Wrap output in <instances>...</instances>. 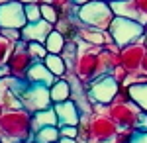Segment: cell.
<instances>
[{"label":"cell","mask_w":147,"mask_h":143,"mask_svg":"<svg viewBox=\"0 0 147 143\" xmlns=\"http://www.w3.org/2000/svg\"><path fill=\"white\" fill-rule=\"evenodd\" d=\"M6 82L10 90L22 100L24 108L30 110L32 114L37 110H45L49 106H53V100H51V94H49V86L45 84H37V82H30L28 78H18L8 75L6 77Z\"/></svg>","instance_id":"1"},{"label":"cell","mask_w":147,"mask_h":143,"mask_svg":"<svg viewBox=\"0 0 147 143\" xmlns=\"http://www.w3.org/2000/svg\"><path fill=\"white\" fill-rule=\"evenodd\" d=\"M34 133L32 130V112L26 108L2 110L0 114V141L16 143L26 141Z\"/></svg>","instance_id":"2"},{"label":"cell","mask_w":147,"mask_h":143,"mask_svg":"<svg viewBox=\"0 0 147 143\" xmlns=\"http://www.w3.org/2000/svg\"><path fill=\"white\" fill-rule=\"evenodd\" d=\"M77 18L84 26L98 28V30H108L114 20V12L108 0H92V2H86V4L79 6Z\"/></svg>","instance_id":"3"},{"label":"cell","mask_w":147,"mask_h":143,"mask_svg":"<svg viewBox=\"0 0 147 143\" xmlns=\"http://www.w3.org/2000/svg\"><path fill=\"white\" fill-rule=\"evenodd\" d=\"M77 77L88 86V82L94 80L98 75H104V65H102V57H100V49L96 45L86 47V49H79L77 55V63H75V71Z\"/></svg>","instance_id":"4"},{"label":"cell","mask_w":147,"mask_h":143,"mask_svg":"<svg viewBox=\"0 0 147 143\" xmlns=\"http://www.w3.org/2000/svg\"><path fill=\"white\" fill-rule=\"evenodd\" d=\"M88 100L92 104H112L120 88H122V82L114 77L112 73H104V75H98V77L88 82Z\"/></svg>","instance_id":"5"},{"label":"cell","mask_w":147,"mask_h":143,"mask_svg":"<svg viewBox=\"0 0 147 143\" xmlns=\"http://www.w3.org/2000/svg\"><path fill=\"white\" fill-rule=\"evenodd\" d=\"M108 32H110L114 43L118 45V47H125V45H129V43H136L137 39L145 33V26L141 22H137V20L114 16Z\"/></svg>","instance_id":"6"},{"label":"cell","mask_w":147,"mask_h":143,"mask_svg":"<svg viewBox=\"0 0 147 143\" xmlns=\"http://www.w3.org/2000/svg\"><path fill=\"white\" fill-rule=\"evenodd\" d=\"M118 132H120V125L108 114L92 112L90 120H88V135H90V139H94L98 143H114Z\"/></svg>","instance_id":"7"},{"label":"cell","mask_w":147,"mask_h":143,"mask_svg":"<svg viewBox=\"0 0 147 143\" xmlns=\"http://www.w3.org/2000/svg\"><path fill=\"white\" fill-rule=\"evenodd\" d=\"M106 114H108L120 127H134V130H136L137 120H139V114H141V108L137 106L134 100L112 102V104H108Z\"/></svg>","instance_id":"8"},{"label":"cell","mask_w":147,"mask_h":143,"mask_svg":"<svg viewBox=\"0 0 147 143\" xmlns=\"http://www.w3.org/2000/svg\"><path fill=\"white\" fill-rule=\"evenodd\" d=\"M34 65V57L30 55L28 51V41L26 39H20L18 43L14 45V51H12L10 59H8V69H10L12 77L18 78H26L30 67Z\"/></svg>","instance_id":"9"},{"label":"cell","mask_w":147,"mask_h":143,"mask_svg":"<svg viewBox=\"0 0 147 143\" xmlns=\"http://www.w3.org/2000/svg\"><path fill=\"white\" fill-rule=\"evenodd\" d=\"M28 24L26 6L20 0H12L6 4H0V28H16L22 30Z\"/></svg>","instance_id":"10"},{"label":"cell","mask_w":147,"mask_h":143,"mask_svg":"<svg viewBox=\"0 0 147 143\" xmlns=\"http://www.w3.org/2000/svg\"><path fill=\"white\" fill-rule=\"evenodd\" d=\"M145 55H147V45L139 43V41L129 43L120 49V65L124 67L127 73H139Z\"/></svg>","instance_id":"11"},{"label":"cell","mask_w":147,"mask_h":143,"mask_svg":"<svg viewBox=\"0 0 147 143\" xmlns=\"http://www.w3.org/2000/svg\"><path fill=\"white\" fill-rule=\"evenodd\" d=\"M53 108L59 118V125H79L80 123V110L73 98L65 100V102H57L53 104Z\"/></svg>","instance_id":"12"},{"label":"cell","mask_w":147,"mask_h":143,"mask_svg":"<svg viewBox=\"0 0 147 143\" xmlns=\"http://www.w3.org/2000/svg\"><path fill=\"white\" fill-rule=\"evenodd\" d=\"M55 30L53 24L45 22V20H39V22H28L22 28V39L26 41H39V43H45L47 35Z\"/></svg>","instance_id":"13"},{"label":"cell","mask_w":147,"mask_h":143,"mask_svg":"<svg viewBox=\"0 0 147 143\" xmlns=\"http://www.w3.org/2000/svg\"><path fill=\"white\" fill-rule=\"evenodd\" d=\"M26 78L30 80V82H37V84H45V86H53V82L57 80V77L47 69V65L43 61H34V65L30 67V71H28V75Z\"/></svg>","instance_id":"14"},{"label":"cell","mask_w":147,"mask_h":143,"mask_svg":"<svg viewBox=\"0 0 147 143\" xmlns=\"http://www.w3.org/2000/svg\"><path fill=\"white\" fill-rule=\"evenodd\" d=\"M110 6H112L114 16H122V18L137 20V22L143 24V16H141L139 8H137L136 0H112Z\"/></svg>","instance_id":"15"},{"label":"cell","mask_w":147,"mask_h":143,"mask_svg":"<svg viewBox=\"0 0 147 143\" xmlns=\"http://www.w3.org/2000/svg\"><path fill=\"white\" fill-rule=\"evenodd\" d=\"M47 125H59V118H57V112L53 106L32 114V130L34 132L41 130V127H47Z\"/></svg>","instance_id":"16"},{"label":"cell","mask_w":147,"mask_h":143,"mask_svg":"<svg viewBox=\"0 0 147 143\" xmlns=\"http://www.w3.org/2000/svg\"><path fill=\"white\" fill-rule=\"evenodd\" d=\"M49 94H51V100H53V104L69 100L71 96H73L71 82H69L67 78H57L55 82H53V86L49 88Z\"/></svg>","instance_id":"17"},{"label":"cell","mask_w":147,"mask_h":143,"mask_svg":"<svg viewBox=\"0 0 147 143\" xmlns=\"http://www.w3.org/2000/svg\"><path fill=\"white\" fill-rule=\"evenodd\" d=\"M43 63L47 65V69L55 75L57 78L65 77L67 75V63H65V59H63V55H59V53H47V57L43 59Z\"/></svg>","instance_id":"18"},{"label":"cell","mask_w":147,"mask_h":143,"mask_svg":"<svg viewBox=\"0 0 147 143\" xmlns=\"http://www.w3.org/2000/svg\"><path fill=\"white\" fill-rule=\"evenodd\" d=\"M127 90H129V98L134 100L143 112H147V82L131 84V86H127Z\"/></svg>","instance_id":"19"},{"label":"cell","mask_w":147,"mask_h":143,"mask_svg":"<svg viewBox=\"0 0 147 143\" xmlns=\"http://www.w3.org/2000/svg\"><path fill=\"white\" fill-rule=\"evenodd\" d=\"M65 45H67V39H65V35L59 32V30H53V32L47 35L45 39V47L49 53H63V49H65Z\"/></svg>","instance_id":"20"},{"label":"cell","mask_w":147,"mask_h":143,"mask_svg":"<svg viewBox=\"0 0 147 143\" xmlns=\"http://www.w3.org/2000/svg\"><path fill=\"white\" fill-rule=\"evenodd\" d=\"M59 137H61L59 125H47V127H41L35 132L34 143H57Z\"/></svg>","instance_id":"21"},{"label":"cell","mask_w":147,"mask_h":143,"mask_svg":"<svg viewBox=\"0 0 147 143\" xmlns=\"http://www.w3.org/2000/svg\"><path fill=\"white\" fill-rule=\"evenodd\" d=\"M41 18L55 26L59 22V18H61V12H59V8L55 4H41Z\"/></svg>","instance_id":"22"},{"label":"cell","mask_w":147,"mask_h":143,"mask_svg":"<svg viewBox=\"0 0 147 143\" xmlns=\"http://www.w3.org/2000/svg\"><path fill=\"white\" fill-rule=\"evenodd\" d=\"M28 51L34 57V61H43L47 57V53H49L45 43H39V41H28Z\"/></svg>","instance_id":"23"},{"label":"cell","mask_w":147,"mask_h":143,"mask_svg":"<svg viewBox=\"0 0 147 143\" xmlns=\"http://www.w3.org/2000/svg\"><path fill=\"white\" fill-rule=\"evenodd\" d=\"M14 45L16 43H12L10 39H6V37L0 33V65H2V63H8L12 51H14Z\"/></svg>","instance_id":"24"},{"label":"cell","mask_w":147,"mask_h":143,"mask_svg":"<svg viewBox=\"0 0 147 143\" xmlns=\"http://www.w3.org/2000/svg\"><path fill=\"white\" fill-rule=\"evenodd\" d=\"M24 6H26V18H28V22H39V20H43L41 18V4L39 2L24 4Z\"/></svg>","instance_id":"25"},{"label":"cell","mask_w":147,"mask_h":143,"mask_svg":"<svg viewBox=\"0 0 147 143\" xmlns=\"http://www.w3.org/2000/svg\"><path fill=\"white\" fill-rule=\"evenodd\" d=\"M0 33H2L6 39H10L12 43H18V41L22 39V30H16V28H2Z\"/></svg>","instance_id":"26"},{"label":"cell","mask_w":147,"mask_h":143,"mask_svg":"<svg viewBox=\"0 0 147 143\" xmlns=\"http://www.w3.org/2000/svg\"><path fill=\"white\" fill-rule=\"evenodd\" d=\"M59 132L65 137H79V125H59Z\"/></svg>","instance_id":"27"},{"label":"cell","mask_w":147,"mask_h":143,"mask_svg":"<svg viewBox=\"0 0 147 143\" xmlns=\"http://www.w3.org/2000/svg\"><path fill=\"white\" fill-rule=\"evenodd\" d=\"M129 143H147V132L136 130L134 135H131V141H129Z\"/></svg>","instance_id":"28"},{"label":"cell","mask_w":147,"mask_h":143,"mask_svg":"<svg viewBox=\"0 0 147 143\" xmlns=\"http://www.w3.org/2000/svg\"><path fill=\"white\" fill-rule=\"evenodd\" d=\"M136 130L147 132V112L141 110V114H139V120H137V125H136Z\"/></svg>","instance_id":"29"},{"label":"cell","mask_w":147,"mask_h":143,"mask_svg":"<svg viewBox=\"0 0 147 143\" xmlns=\"http://www.w3.org/2000/svg\"><path fill=\"white\" fill-rule=\"evenodd\" d=\"M137 8H139V12H141V16H143V26L147 24V0H136Z\"/></svg>","instance_id":"30"},{"label":"cell","mask_w":147,"mask_h":143,"mask_svg":"<svg viewBox=\"0 0 147 143\" xmlns=\"http://www.w3.org/2000/svg\"><path fill=\"white\" fill-rule=\"evenodd\" d=\"M8 75H10V69H8V63H2V65H0V78L8 77Z\"/></svg>","instance_id":"31"},{"label":"cell","mask_w":147,"mask_h":143,"mask_svg":"<svg viewBox=\"0 0 147 143\" xmlns=\"http://www.w3.org/2000/svg\"><path fill=\"white\" fill-rule=\"evenodd\" d=\"M57 143H79V139L77 137H65V135H61Z\"/></svg>","instance_id":"32"},{"label":"cell","mask_w":147,"mask_h":143,"mask_svg":"<svg viewBox=\"0 0 147 143\" xmlns=\"http://www.w3.org/2000/svg\"><path fill=\"white\" fill-rule=\"evenodd\" d=\"M77 6H82V4H86V2H92V0H73Z\"/></svg>","instance_id":"33"},{"label":"cell","mask_w":147,"mask_h":143,"mask_svg":"<svg viewBox=\"0 0 147 143\" xmlns=\"http://www.w3.org/2000/svg\"><path fill=\"white\" fill-rule=\"evenodd\" d=\"M39 4H55V0H39Z\"/></svg>","instance_id":"34"},{"label":"cell","mask_w":147,"mask_h":143,"mask_svg":"<svg viewBox=\"0 0 147 143\" xmlns=\"http://www.w3.org/2000/svg\"><path fill=\"white\" fill-rule=\"evenodd\" d=\"M22 4H34V2H39V0H20Z\"/></svg>","instance_id":"35"},{"label":"cell","mask_w":147,"mask_h":143,"mask_svg":"<svg viewBox=\"0 0 147 143\" xmlns=\"http://www.w3.org/2000/svg\"><path fill=\"white\" fill-rule=\"evenodd\" d=\"M141 69L147 73V55H145V59H143V65H141Z\"/></svg>","instance_id":"36"},{"label":"cell","mask_w":147,"mask_h":143,"mask_svg":"<svg viewBox=\"0 0 147 143\" xmlns=\"http://www.w3.org/2000/svg\"><path fill=\"white\" fill-rule=\"evenodd\" d=\"M6 2H12V0H0V4H6Z\"/></svg>","instance_id":"37"},{"label":"cell","mask_w":147,"mask_h":143,"mask_svg":"<svg viewBox=\"0 0 147 143\" xmlns=\"http://www.w3.org/2000/svg\"><path fill=\"white\" fill-rule=\"evenodd\" d=\"M0 114H2V108H0Z\"/></svg>","instance_id":"38"},{"label":"cell","mask_w":147,"mask_h":143,"mask_svg":"<svg viewBox=\"0 0 147 143\" xmlns=\"http://www.w3.org/2000/svg\"><path fill=\"white\" fill-rule=\"evenodd\" d=\"M0 32H2V28H0Z\"/></svg>","instance_id":"39"},{"label":"cell","mask_w":147,"mask_h":143,"mask_svg":"<svg viewBox=\"0 0 147 143\" xmlns=\"http://www.w3.org/2000/svg\"><path fill=\"white\" fill-rule=\"evenodd\" d=\"M108 2H112V0H108Z\"/></svg>","instance_id":"40"},{"label":"cell","mask_w":147,"mask_h":143,"mask_svg":"<svg viewBox=\"0 0 147 143\" xmlns=\"http://www.w3.org/2000/svg\"><path fill=\"white\" fill-rule=\"evenodd\" d=\"M0 143H2V141H0Z\"/></svg>","instance_id":"41"}]
</instances>
